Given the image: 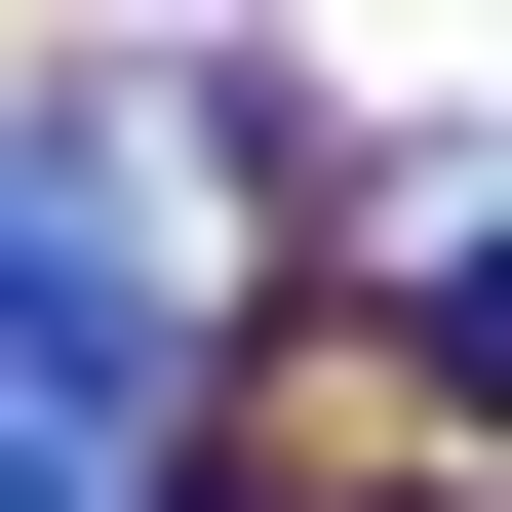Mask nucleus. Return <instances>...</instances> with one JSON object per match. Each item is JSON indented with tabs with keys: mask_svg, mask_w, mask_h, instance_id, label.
Segmentation results:
<instances>
[{
	"mask_svg": "<svg viewBox=\"0 0 512 512\" xmlns=\"http://www.w3.org/2000/svg\"><path fill=\"white\" fill-rule=\"evenodd\" d=\"M158 473H197V276H158V197H79L0 276V512H158Z\"/></svg>",
	"mask_w": 512,
	"mask_h": 512,
	"instance_id": "nucleus-1",
	"label": "nucleus"
}]
</instances>
